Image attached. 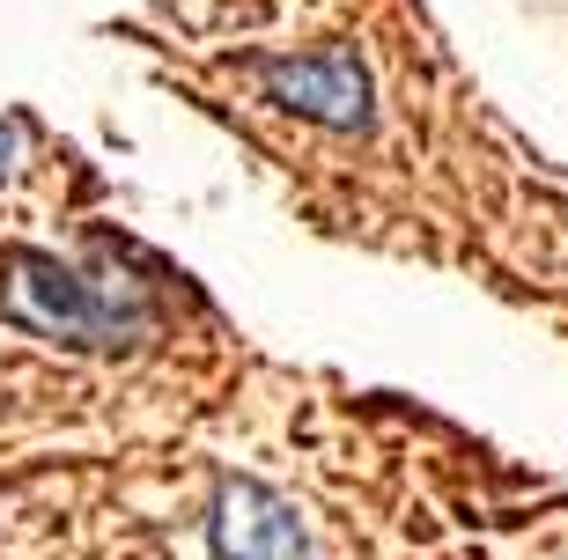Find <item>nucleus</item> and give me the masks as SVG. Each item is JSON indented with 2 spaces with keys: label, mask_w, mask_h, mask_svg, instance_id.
I'll use <instances>...</instances> for the list:
<instances>
[{
  "label": "nucleus",
  "mask_w": 568,
  "mask_h": 560,
  "mask_svg": "<svg viewBox=\"0 0 568 560\" xmlns=\"http://www.w3.org/2000/svg\"><path fill=\"white\" fill-rule=\"evenodd\" d=\"M16 155H22V125H16V119H0V185L16 177Z\"/></svg>",
  "instance_id": "nucleus-4"
},
{
  "label": "nucleus",
  "mask_w": 568,
  "mask_h": 560,
  "mask_svg": "<svg viewBox=\"0 0 568 560\" xmlns=\"http://www.w3.org/2000/svg\"><path fill=\"white\" fill-rule=\"evenodd\" d=\"M252 74L281 111H295V119H317V125H333V133L369 125V67H362L347 44L281 52V60H258Z\"/></svg>",
  "instance_id": "nucleus-2"
},
{
  "label": "nucleus",
  "mask_w": 568,
  "mask_h": 560,
  "mask_svg": "<svg viewBox=\"0 0 568 560\" xmlns=\"http://www.w3.org/2000/svg\"><path fill=\"white\" fill-rule=\"evenodd\" d=\"M207 546L214 560H317L303 509L274 487H258V479H222L214 487Z\"/></svg>",
  "instance_id": "nucleus-3"
},
{
  "label": "nucleus",
  "mask_w": 568,
  "mask_h": 560,
  "mask_svg": "<svg viewBox=\"0 0 568 560\" xmlns=\"http://www.w3.org/2000/svg\"><path fill=\"white\" fill-rule=\"evenodd\" d=\"M0 317L52 347H133L155 325L133 281H104L52 251H0Z\"/></svg>",
  "instance_id": "nucleus-1"
}]
</instances>
